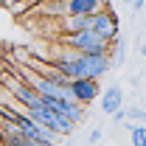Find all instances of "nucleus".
<instances>
[{
	"instance_id": "7ed1b4c3",
	"label": "nucleus",
	"mask_w": 146,
	"mask_h": 146,
	"mask_svg": "<svg viewBox=\"0 0 146 146\" xmlns=\"http://www.w3.org/2000/svg\"><path fill=\"white\" fill-rule=\"evenodd\" d=\"M90 31L101 36L104 42H112V39H118L121 34V25H118V14H115V9L107 6V9H101L98 14H93L90 17Z\"/></svg>"
},
{
	"instance_id": "39448f33",
	"label": "nucleus",
	"mask_w": 146,
	"mask_h": 146,
	"mask_svg": "<svg viewBox=\"0 0 146 146\" xmlns=\"http://www.w3.org/2000/svg\"><path fill=\"white\" fill-rule=\"evenodd\" d=\"M68 90L79 107H90L101 93V82L98 79H73V82H68Z\"/></svg>"
},
{
	"instance_id": "9d476101",
	"label": "nucleus",
	"mask_w": 146,
	"mask_h": 146,
	"mask_svg": "<svg viewBox=\"0 0 146 146\" xmlns=\"http://www.w3.org/2000/svg\"><path fill=\"white\" fill-rule=\"evenodd\" d=\"M143 3H146V0H129V6H132V11H138V14L143 11Z\"/></svg>"
},
{
	"instance_id": "0eeeda50",
	"label": "nucleus",
	"mask_w": 146,
	"mask_h": 146,
	"mask_svg": "<svg viewBox=\"0 0 146 146\" xmlns=\"http://www.w3.org/2000/svg\"><path fill=\"white\" fill-rule=\"evenodd\" d=\"M129 143H132V146H146V127H143V124L129 127Z\"/></svg>"
},
{
	"instance_id": "f8f14e48",
	"label": "nucleus",
	"mask_w": 146,
	"mask_h": 146,
	"mask_svg": "<svg viewBox=\"0 0 146 146\" xmlns=\"http://www.w3.org/2000/svg\"><path fill=\"white\" fill-rule=\"evenodd\" d=\"M0 146H3V132H0Z\"/></svg>"
},
{
	"instance_id": "f257e3e1",
	"label": "nucleus",
	"mask_w": 146,
	"mask_h": 146,
	"mask_svg": "<svg viewBox=\"0 0 146 146\" xmlns=\"http://www.w3.org/2000/svg\"><path fill=\"white\" fill-rule=\"evenodd\" d=\"M59 54L51 59V65H54V70L62 76V79H104L110 70H112V65H110V56L107 54H98V56H87V54H73L68 48H56Z\"/></svg>"
},
{
	"instance_id": "20e7f679",
	"label": "nucleus",
	"mask_w": 146,
	"mask_h": 146,
	"mask_svg": "<svg viewBox=\"0 0 146 146\" xmlns=\"http://www.w3.org/2000/svg\"><path fill=\"white\" fill-rule=\"evenodd\" d=\"M107 6H112L110 0H59L62 17H93L101 9H107Z\"/></svg>"
},
{
	"instance_id": "1a4fd4ad",
	"label": "nucleus",
	"mask_w": 146,
	"mask_h": 146,
	"mask_svg": "<svg viewBox=\"0 0 146 146\" xmlns=\"http://www.w3.org/2000/svg\"><path fill=\"white\" fill-rule=\"evenodd\" d=\"M101 135H104V129H101V127H96V129L90 132V143H98V141H101Z\"/></svg>"
},
{
	"instance_id": "6e6552de",
	"label": "nucleus",
	"mask_w": 146,
	"mask_h": 146,
	"mask_svg": "<svg viewBox=\"0 0 146 146\" xmlns=\"http://www.w3.org/2000/svg\"><path fill=\"white\" fill-rule=\"evenodd\" d=\"M132 121V127L135 124H143V107H132V110H124V121Z\"/></svg>"
},
{
	"instance_id": "f03ea898",
	"label": "nucleus",
	"mask_w": 146,
	"mask_h": 146,
	"mask_svg": "<svg viewBox=\"0 0 146 146\" xmlns=\"http://www.w3.org/2000/svg\"><path fill=\"white\" fill-rule=\"evenodd\" d=\"M62 48H68L73 54H87V56H98L110 51V42H104L101 36L84 28V31H76V34H62Z\"/></svg>"
},
{
	"instance_id": "ddd939ff",
	"label": "nucleus",
	"mask_w": 146,
	"mask_h": 146,
	"mask_svg": "<svg viewBox=\"0 0 146 146\" xmlns=\"http://www.w3.org/2000/svg\"><path fill=\"white\" fill-rule=\"evenodd\" d=\"M121 3H129V0H121Z\"/></svg>"
},
{
	"instance_id": "9b49d317",
	"label": "nucleus",
	"mask_w": 146,
	"mask_h": 146,
	"mask_svg": "<svg viewBox=\"0 0 146 146\" xmlns=\"http://www.w3.org/2000/svg\"><path fill=\"white\" fill-rule=\"evenodd\" d=\"M25 146H54V143H51V141H36L34 138V141H25Z\"/></svg>"
},
{
	"instance_id": "423d86ee",
	"label": "nucleus",
	"mask_w": 146,
	"mask_h": 146,
	"mask_svg": "<svg viewBox=\"0 0 146 146\" xmlns=\"http://www.w3.org/2000/svg\"><path fill=\"white\" fill-rule=\"evenodd\" d=\"M98 104H101V110L112 118L118 110H124V90H121L118 84H112V87H107V90H101V93H98Z\"/></svg>"
}]
</instances>
